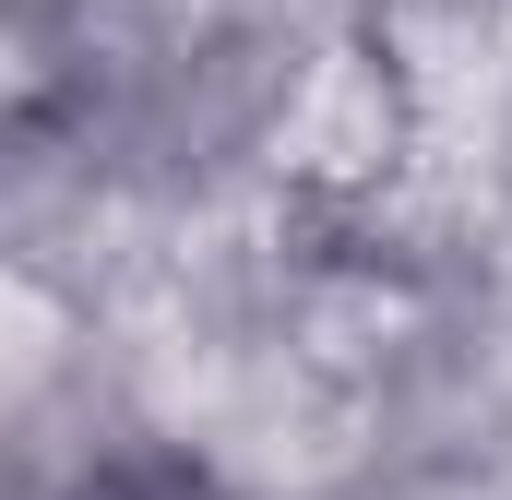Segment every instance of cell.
Instances as JSON below:
<instances>
[{
    "label": "cell",
    "instance_id": "obj_1",
    "mask_svg": "<svg viewBox=\"0 0 512 500\" xmlns=\"http://www.w3.org/2000/svg\"><path fill=\"white\" fill-rule=\"evenodd\" d=\"M60 500H262V489L191 465V453H167V441H131V453H108V465H84Z\"/></svg>",
    "mask_w": 512,
    "mask_h": 500
}]
</instances>
